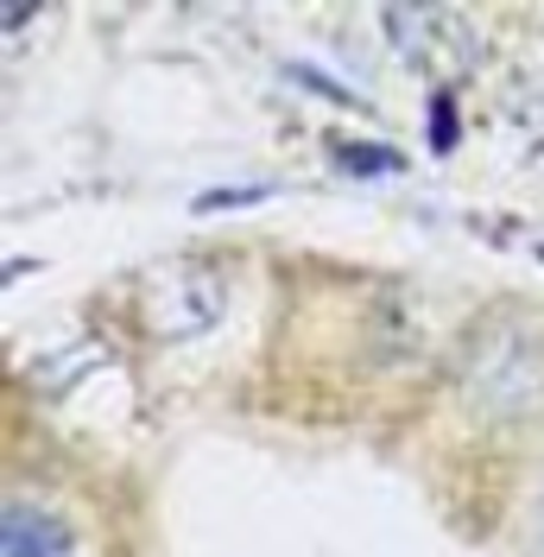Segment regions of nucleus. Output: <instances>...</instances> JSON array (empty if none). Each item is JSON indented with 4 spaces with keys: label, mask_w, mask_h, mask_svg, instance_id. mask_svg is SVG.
I'll list each match as a JSON object with an SVG mask.
<instances>
[{
    "label": "nucleus",
    "mask_w": 544,
    "mask_h": 557,
    "mask_svg": "<svg viewBox=\"0 0 544 557\" xmlns=\"http://www.w3.org/2000/svg\"><path fill=\"white\" fill-rule=\"evenodd\" d=\"M456 381H462V399L494 424L532 418L544 412V343L519 317H487L456 355Z\"/></svg>",
    "instance_id": "nucleus-1"
},
{
    "label": "nucleus",
    "mask_w": 544,
    "mask_h": 557,
    "mask_svg": "<svg viewBox=\"0 0 544 557\" xmlns=\"http://www.w3.org/2000/svg\"><path fill=\"white\" fill-rule=\"evenodd\" d=\"M228 305V292H222V278L203 273V267H171V273L152 278V298H146V323L171 336V343H184V336H203L215 330V317Z\"/></svg>",
    "instance_id": "nucleus-2"
},
{
    "label": "nucleus",
    "mask_w": 544,
    "mask_h": 557,
    "mask_svg": "<svg viewBox=\"0 0 544 557\" xmlns=\"http://www.w3.org/2000/svg\"><path fill=\"white\" fill-rule=\"evenodd\" d=\"M0 545H7V557H70V532L51 520V513L26 507V500H7Z\"/></svg>",
    "instance_id": "nucleus-3"
},
{
    "label": "nucleus",
    "mask_w": 544,
    "mask_h": 557,
    "mask_svg": "<svg viewBox=\"0 0 544 557\" xmlns=\"http://www.w3.org/2000/svg\"><path fill=\"white\" fill-rule=\"evenodd\" d=\"M532 557H544V494H539V507H532Z\"/></svg>",
    "instance_id": "nucleus-4"
},
{
    "label": "nucleus",
    "mask_w": 544,
    "mask_h": 557,
    "mask_svg": "<svg viewBox=\"0 0 544 557\" xmlns=\"http://www.w3.org/2000/svg\"><path fill=\"white\" fill-rule=\"evenodd\" d=\"M456 139V121H449V102H437V146H449Z\"/></svg>",
    "instance_id": "nucleus-5"
}]
</instances>
